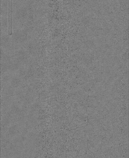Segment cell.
I'll use <instances>...</instances> for the list:
<instances>
[{"mask_svg": "<svg viewBox=\"0 0 129 158\" xmlns=\"http://www.w3.org/2000/svg\"><path fill=\"white\" fill-rule=\"evenodd\" d=\"M8 34L9 35L12 34V1H8Z\"/></svg>", "mask_w": 129, "mask_h": 158, "instance_id": "1", "label": "cell"}]
</instances>
